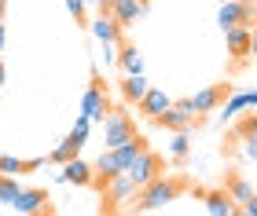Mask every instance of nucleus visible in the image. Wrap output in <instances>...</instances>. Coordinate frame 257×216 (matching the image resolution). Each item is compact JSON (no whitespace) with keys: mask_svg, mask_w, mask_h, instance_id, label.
I'll list each match as a JSON object with an SVG mask.
<instances>
[{"mask_svg":"<svg viewBox=\"0 0 257 216\" xmlns=\"http://www.w3.org/2000/svg\"><path fill=\"white\" fill-rule=\"evenodd\" d=\"M184 180L180 176H155L151 184H144L140 187V194H136V202H133V209L136 212H155V209H166L169 202H177L180 194H184Z\"/></svg>","mask_w":257,"mask_h":216,"instance_id":"f257e3e1","label":"nucleus"},{"mask_svg":"<svg viewBox=\"0 0 257 216\" xmlns=\"http://www.w3.org/2000/svg\"><path fill=\"white\" fill-rule=\"evenodd\" d=\"M99 190H103V212H118V209H125V206H133L136 202V194H140V187L128 180L125 172H118V176H110V180H103L99 184Z\"/></svg>","mask_w":257,"mask_h":216,"instance_id":"f03ea898","label":"nucleus"},{"mask_svg":"<svg viewBox=\"0 0 257 216\" xmlns=\"http://www.w3.org/2000/svg\"><path fill=\"white\" fill-rule=\"evenodd\" d=\"M158 124V128H166V132H191L198 118H195V106H191V99H177L169 110H162L158 118H151Z\"/></svg>","mask_w":257,"mask_h":216,"instance_id":"7ed1b4c3","label":"nucleus"},{"mask_svg":"<svg viewBox=\"0 0 257 216\" xmlns=\"http://www.w3.org/2000/svg\"><path fill=\"white\" fill-rule=\"evenodd\" d=\"M257 22V0H224L217 11V26L231 30V26H250Z\"/></svg>","mask_w":257,"mask_h":216,"instance_id":"20e7f679","label":"nucleus"},{"mask_svg":"<svg viewBox=\"0 0 257 216\" xmlns=\"http://www.w3.org/2000/svg\"><path fill=\"white\" fill-rule=\"evenodd\" d=\"M136 136V121L128 110H107V118H103V143L107 146H121L125 140H133Z\"/></svg>","mask_w":257,"mask_h":216,"instance_id":"39448f33","label":"nucleus"},{"mask_svg":"<svg viewBox=\"0 0 257 216\" xmlns=\"http://www.w3.org/2000/svg\"><path fill=\"white\" fill-rule=\"evenodd\" d=\"M162 168H166V162H162V158L151 150V146H144V150H140L133 162H128V168H125V176L133 180L136 187H144V184H151V180L155 176H162Z\"/></svg>","mask_w":257,"mask_h":216,"instance_id":"423d86ee","label":"nucleus"},{"mask_svg":"<svg viewBox=\"0 0 257 216\" xmlns=\"http://www.w3.org/2000/svg\"><path fill=\"white\" fill-rule=\"evenodd\" d=\"M107 110H110L107 84H103V77H99V74H92V84H88V92L81 96V114H85L88 121H103V118H107Z\"/></svg>","mask_w":257,"mask_h":216,"instance_id":"0eeeda50","label":"nucleus"},{"mask_svg":"<svg viewBox=\"0 0 257 216\" xmlns=\"http://www.w3.org/2000/svg\"><path fill=\"white\" fill-rule=\"evenodd\" d=\"M11 212H19V216H41V212H52V198H48V190H41V187H22L15 202H11Z\"/></svg>","mask_w":257,"mask_h":216,"instance_id":"6e6552de","label":"nucleus"},{"mask_svg":"<svg viewBox=\"0 0 257 216\" xmlns=\"http://www.w3.org/2000/svg\"><path fill=\"white\" fill-rule=\"evenodd\" d=\"M231 96V84L228 81H220V84H206L202 92H195L191 96V106H195V114H213V110H220V103Z\"/></svg>","mask_w":257,"mask_h":216,"instance_id":"1a4fd4ad","label":"nucleus"},{"mask_svg":"<svg viewBox=\"0 0 257 216\" xmlns=\"http://www.w3.org/2000/svg\"><path fill=\"white\" fill-rule=\"evenodd\" d=\"M92 26V37H96L99 44H114V48H118V44L125 40V26L114 15H99L96 22H88Z\"/></svg>","mask_w":257,"mask_h":216,"instance_id":"9d476101","label":"nucleus"},{"mask_svg":"<svg viewBox=\"0 0 257 216\" xmlns=\"http://www.w3.org/2000/svg\"><path fill=\"white\" fill-rule=\"evenodd\" d=\"M59 180H63V184H74V187H92V180H96V168L85 165L81 158H70V162H63Z\"/></svg>","mask_w":257,"mask_h":216,"instance_id":"9b49d317","label":"nucleus"},{"mask_svg":"<svg viewBox=\"0 0 257 216\" xmlns=\"http://www.w3.org/2000/svg\"><path fill=\"white\" fill-rule=\"evenodd\" d=\"M250 26H231V30H224V44H228V55L235 62H242V59H250Z\"/></svg>","mask_w":257,"mask_h":216,"instance_id":"f8f14e48","label":"nucleus"},{"mask_svg":"<svg viewBox=\"0 0 257 216\" xmlns=\"http://www.w3.org/2000/svg\"><path fill=\"white\" fill-rule=\"evenodd\" d=\"M110 15L128 30V26H136V18L147 15V4L144 0H110Z\"/></svg>","mask_w":257,"mask_h":216,"instance_id":"ddd939ff","label":"nucleus"},{"mask_svg":"<svg viewBox=\"0 0 257 216\" xmlns=\"http://www.w3.org/2000/svg\"><path fill=\"white\" fill-rule=\"evenodd\" d=\"M169 106H173V99L162 92V88H147L144 99L136 103V110L144 114V118H158V114H162V110H169Z\"/></svg>","mask_w":257,"mask_h":216,"instance_id":"4468645a","label":"nucleus"},{"mask_svg":"<svg viewBox=\"0 0 257 216\" xmlns=\"http://www.w3.org/2000/svg\"><path fill=\"white\" fill-rule=\"evenodd\" d=\"M147 88H151V84H147L144 74H125V77H121V99H125L128 106H136L140 99H144Z\"/></svg>","mask_w":257,"mask_h":216,"instance_id":"2eb2a0df","label":"nucleus"},{"mask_svg":"<svg viewBox=\"0 0 257 216\" xmlns=\"http://www.w3.org/2000/svg\"><path fill=\"white\" fill-rule=\"evenodd\" d=\"M114 62H118L125 74H144V55H140V48L128 44V40L118 44V59H114Z\"/></svg>","mask_w":257,"mask_h":216,"instance_id":"dca6fc26","label":"nucleus"},{"mask_svg":"<svg viewBox=\"0 0 257 216\" xmlns=\"http://www.w3.org/2000/svg\"><path fill=\"white\" fill-rule=\"evenodd\" d=\"M206 198V212L209 216H235L239 209H235V202L228 198V190H209V194H202Z\"/></svg>","mask_w":257,"mask_h":216,"instance_id":"f3484780","label":"nucleus"},{"mask_svg":"<svg viewBox=\"0 0 257 216\" xmlns=\"http://www.w3.org/2000/svg\"><path fill=\"white\" fill-rule=\"evenodd\" d=\"M41 165H44V158H26V162H19V158H11V154H0V172H8V176L37 172Z\"/></svg>","mask_w":257,"mask_h":216,"instance_id":"a211bd4d","label":"nucleus"},{"mask_svg":"<svg viewBox=\"0 0 257 216\" xmlns=\"http://www.w3.org/2000/svg\"><path fill=\"white\" fill-rule=\"evenodd\" d=\"M224 190H228V198L235 202V209L242 206V202H246L250 194H253V187L246 184V180H242L239 172H228V180H224Z\"/></svg>","mask_w":257,"mask_h":216,"instance_id":"6ab92c4d","label":"nucleus"},{"mask_svg":"<svg viewBox=\"0 0 257 216\" xmlns=\"http://www.w3.org/2000/svg\"><path fill=\"white\" fill-rule=\"evenodd\" d=\"M191 154V143H188V132H173V143H169V162L173 165H184Z\"/></svg>","mask_w":257,"mask_h":216,"instance_id":"aec40b11","label":"nucleus"},{"mask_svg":"<svg viewBox=\"0 0 257 216\" xmlns=\"http://www.w3.org/2000/svg\"><path fill=\"white\" fill-rule=\"evenodd\" d=\"M81 146H85V143H77V140H70V136H66V140H63V143L48 154V162L63 165V162H70V158H77V154H81Z\"/></svg>","mask_w":257,"mask_h":216,"instance_id":"412c9836","label":"nucleus"},{"mask_svg":"<svg viewBox=\"0 0 257 216\" xmlns=\"http://www.w3.org/2000/svg\"><path fill=\"white\" fill-rule=\"evenodd\" d=\"M22 190V184L15 176H8V172H0V206H8L11 209V202H15V194Z\"/></svg>","mask_w":257,"mask_h":216,"instance_id":"4be33fe9","label":"nucleus"},{"mask_svg":"<svg viewBox=\"0 0 257 216\" xmlns=\"http://www.w3.org/2000/svg\"><path fill=\"white\" fill-rule=\"evenodd\" d=\"M66 11L74 15L77 26H88V18H85V0H66Z\"/></svg>","mask_w":257,"mask_h":216,"instance_id":"5701e85b","label":"nucleus"},{"mask_svg":"<svg viewBox=\"0 0 257 216\" xmlns=\"http://www.w3.org/2000/svg\"><path fill=\"white\" fill-rule=\"evenodd\" d=\"M242 154H246L250 162H257V132L253 136H242Z\"/></svg>","mask_w":257,"mask_h":216,"instance_id":"b1692460","label":"nucleus"},{"mask_svg":"<svg viewBox=\"0 0 257 216\" xmlns=\"http://www.w3.org/2000/svg\"><path fill=\"white\" fill-rule=\"evenodd\" d=\"M239 212H242V216H257V190H253V194L239 206Z\"/></svg>","mask_w":257,"mask_h":216,"instance_id":"393cba45","label":"nucleus"},{"mask_svg":"<svg viewBox=\"0 0 257 216\" xmlns=\"http://www.w3.org/2000/svg\"><path fill=\"white\" fill-rule=\"evenodd\" d=\"M250 55L257 59V22H253V33H250Z\"/></svg>","mask_w":257,"mask_h":216,"instance_id":"a878e982","label":"nucleus"},{"mask_svg":"<svg viewBox=\"0 0 257 216\" xmlns=\"http://www.w3.org/2000/svg\"><path fill=\"white\" fill-rule=\"evenodd\" d=\"M96 11L99 15H110V0H96Z\"/></svg>","mask_w":257,"mask_h":216,"instance_id":"bb28decb","label":"nucleus"},{"mask_svg":"<svg viewBox=\"0 0 257 216\" xmlns=\"http://www.w3.org/2000/svg\"><path fill=\"white\" fill-rule=\"evenodd\" d=\"M246 106H250V110H257V92H246Z\"/></svg>","mask_w":257,"mask_h":216,"instance_id":"cd10ccee","label":"nucleus"},{"mask_svg":"<svg viewBox=\"0 0 257 216\" xmlns=\"http://www.w3.org/2000/svg\"><path fill=\"white\" fill-rule=\"evenodd\" d=\"M4 40H8V30H4V18H0V48H4Z\"/></svg>","mask_w":257,"mask_h":216,"instance_id":"c85d7f7f","label":"nucleus"},{"mask_svg":"<svg viewBox=\"0 0 257 216\" xmlns=\"http://www.w3.org/2000/svg\"><path fill=\"white\" fill-rule=\"evenodd\" d=\"M4 11H8V0H0V18H4Z\"/></svg>","mask_w":257,"mask_h":216,"instance_id":"c756f323","label":"nucleus"},{"mask_svg":"<svg viewBox=\"0 0 257 216\" xmlns=\"http://www.w3.org/2000/svg\"><path fill=\"white\" fill-rule=\"evenodd\" d=\"M220 4H224V0H220Z\"/></svg>","mask_w":257,"mask_h":216,"instance_id":"7c9ffc66","label":"nucleus"},{"mask_svg":"<svg viewBox=\"0 0 257 216\" xmlns=\"http://www.w3.org/2000/svg\"><path fill=\"white\" fill-rule=\"evenodd\" d=\"M144 4H147V0H144Z\"/></svg>","mask_w":257,"mask_h":216,"instance_id":"2f4dec72","label":"nucleus"}]
</instances>
